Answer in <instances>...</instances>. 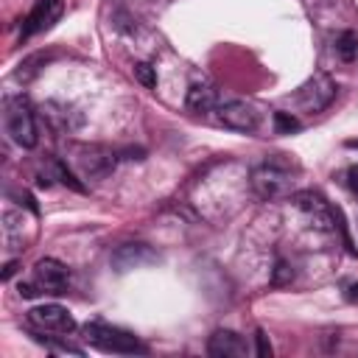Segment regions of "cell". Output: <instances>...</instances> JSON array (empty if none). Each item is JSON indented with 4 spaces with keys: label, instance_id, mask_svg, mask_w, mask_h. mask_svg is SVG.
I'll return each mask as SVG.
<instances>
[{
    "label": "cell",
    "instance_id": "obj_3",
    "mask_svg": "<svg viewBox=\"0 0 358 358\" xmlns=\"http://www.w3.org/2000/svg\"><path fill=\"white\" fill-rule=\"evenodd\" d=\"M252 187L260 199H280L291 190V173L277 162H263L252 171Z\"/></svg>",
    "mask_w": 358,
    "mask_h": 358
},
{
    "label": "cell",
    "instance_id": "obj_19",
    "mask_svg": "<svg viewBox=\"0 0 358 358\" xmlns=\"http://www.w3.org/2000/svg\"><path fill=\"white\" fill-rule=\"evenodd\" d=\"M344 299L352 302V305H358V282H350V285L344 288Z\"/></svg>",
    "mask_w": 358,
    "mask_h": 358
},
{
    "label": "cell",
    "instance_id": "obj_1",
    "mask_svg": "<svg viewBox=\"0 0 358 358\" xmlns=\"http://www.w3.org/2000/svg\"><path fill=\"white\" fill-rule=\"evenodd\" d=\"M81 333L101 352H115V355H143V352H148V347L134 333H129L123 327H115V324H106V322H87L81 327Z\"/></svg>",
    "mask_w": 358,
    "mask_h": 358
},
{
    "label": "cell",
    "instance_id": "obj_7",
    "mask_svg": "<svg viewBox=\"0 0 358 358\" xmlns=\"http://www.w3.org/2000/svg\"><path fill=\"white\" fill-rule=\"evenodd\" d=\"M62 11H64V0H36L34 8H31V14L22 20L20 36L28 39V36H34V34L50 28V25L62 17Z\"/></svg>",
    "mask_w": 358,
    "mask_h": 358
},
{
    "label": "cell",
    "instance_id": "obj_21",
    "mask_svg": "<svg viewBox=\"0 0 358 358\" xmlns=\"http://www.w3.org/2000/svg\"><path fill=\"white\" fill-rule=\"evenodd\" d=\"M17 268H20V263H17V260H11V263H6V268H3V280L8 282V280H11V274H14Z\"/></svg>",
    "mask_w": 358,
    "mask_h": 358
},
{
    "label": "cell",
    "instance_id": "obj_17",
    "mask_svg": "<svg viewBox=\"0 0 358 358\" xmlns=\"http://www.w3.org/2000/svg\"><path fill=\"white\" fill-rule=\"evenodd\" d=\"M291 277H294L291 266H288L285 260H277V266H274V274H271V282H274V285H285V282H291Z\"/></svg>",
    "mask_w": 358,
    "mask_h": 358
},
{
    "label": "cell",
    "instance_id": "obj_10",
    "mask_svg": "<svg viewBox=\"0 0 358 358\" xmlns=\"http://www.w3.org/2000/svg\"><path fill=\"white\" fill-rule=\"evenodd\" d=\"M207 352L213 358H241L246 355V341L235 330H215L207 341Z\"/></svg>",
    "mask_w": 358,
    "mask_h": 358
},
{
    "label": "cell",
    "instance_id": "obj_14",
    "mask_svg": "<svg viewBox=\"0 0 358 358\" xmlns=\"http://www.w3.org/2000/svg\"><path fill=\"white\" fill-rule=\"evenodd\" d=\"M134 78H137L143 87H148V90L157 87V70H154L148 62H137V64H134Z\"/></svg>",
    "mask_w": 358,
    "mask_h": 358
},
{
    "label": "cell",
    "instance_id": "obj_16",
    "mask_svg": "<svg viewBox=\"0 0 358 358\" xmlns=\"http://www.w3.org/2000/svg\"><path fill=\"white\" fill-rule=\"evenodd\" d=\"M56 176H59L64 185H70L73 190H78V193H84V190H87V187H84V185H81V182L67 171V165H64V162H56Z\"/></svg>",
    "mask_w": 358,
    "mask_h": 358
},
{
    "label": "cell",
    "instance_id": "obj_18",
    "mask_svg": "<svg viewBox=\"0 0 358 358\" xmlns=\"http://www.w3.org/2000/svg\"><path fill=\"white\" fill-rule=\"evenodd\" d=\"M255 341H257V355H260V358H268V355H271V347H268V341H266V333H263V330H257V333H255Z\"/></svg>",
    "mask_w": 358,
    "mask_h": 358
},
{
    "label": "cell",
    "instance_id": "obj_11",
    "mask_svg": "<svg viewBox=\"0 0 358 358\" xmlns=\"http://www.w3.org/2000/svg\"><path fill=\"white\" fill-rule=\"evenodd\" d=\"M185 106L193 112V115H207L218 106V98H215V90L207 87V84H193L187 90V98H185Z\"/></svg>",
    "mask_w": 358,
    "mask_h": 358
},
{
    "label": "cell",
    "instance_id": "obj_15",
    "mask_svg": "<svg viewBox=\"0 0 358 358\" xmlns=\"http://www.w3.org/2000/svg\"><path fill=\"white\" fill-rule=\"evenodd\" d=\"M274 126H277L280 134H285V131H296L299 120L294 115H288V112H274Z\"/></svg>",
    "mask_w": 358,
    "mask_h": 358
},
{
    "label": "cell",
    "instance_id": "obj_12",
    "mask_svg": "<svg viewBox=\"0 0 358 358\" xmlns=\"http://www.w3.org/2000/svg\"><path fill=\"white\" fill-rule=\"evenodd\" d=\"M294 204H296L299 210H305L308 215H316V221H319L322 227H330L333 210H327L319 196H313V193H294Z\"/></svg>",
    "mask_w": 358,
    "mask_h": 358
},
{
    "label": "cell",
    "instance_id": "obj_4",
    "mask_svg": "<svg viewBox=\"0 0 358 358\" xmlns=\"http://www.w3.org/2000/svg\"><path fill=\"white\" fill-rule=\"evenodd\" d=\"M28 324L39 333H73L76 330V319L70 316V310L64 305L48 302V305H36L28 310Z\"/></svg>",
    "mask_w": 358,
    "mask_h": 358
},
{
    "label": "cell",
    "instance_id": "obj_2",
    "mask_svg": "<svg viewBox=\"0 0 358 358\" xmlns=\"http://www.w3.org/2000/svg\"><path fill=\"white\" fill-rule=\"evenodd\" d=\"M6 131L11 134V140L22 148H34L39 134H36V120H34V109L22 95L6 98Z\"/></svg>",
    "mask_w": 358,
    "mask_h": 358
},
{
    "label": "cell",
    "instance_id": "obj_8",
    "mask_svg": "<svg viewBox=\"0 0 358 358\" xmlns=\"http://www.w3.org/2000/svg\"><path fill=\"white\" fill-rule=\"evenodd\" d=\"M215 115H218V120L227 129H235V131H255L257 129V112L249 103H243V101L218 103L215 106Z\"/></svg>",
    "mask_w": 358,
    "mask_h": 358
},
{
    "label": "cell",
    "instance_id": "obj_20",
    "mask_svg": "<svg viewBox=\"0 0 358 358\" xmlns=\"http://www.w3.org/2000/svg\"><path fill=\"white\" fill-rule=\"evenodd\" d=\"M347 179H350V187H352V193L358 196V165H352V168H350Z\"/></svg>",
    "mask_w": 358,
    "mask_h": 358
},
{
    "label": "cell",
    "instance_id": "obj_6",
    "mask_svg": "<svg viewBox=\"0 0 358 358\" xmlns=\"http://www.w3.org/2000/svg\"><path fill=\"white\" fill-rule=\"evenodd\" d=\"M333 95H336V84H333V78L319 73V76H313L310 81H305V84L299 87V92H296V103L305 106L308 112H319V109H324V106L333 101Z\"/></svg>",
    "mask_w": 358,
    "mask_h": 358
},
{
    "label": "cell",
    "instance_id": "obj_13",
    "mask_svg": "<svg viewBox=\"0 0 358 358\" xmlns=\"http://www.w3.org/2000/svg\"><path fill=\"white\" fill-rule=\"evenodd\" d=\"M336 50H338V56H341L344 62H352V59L358 56V34L344 31V34L338 36V42H336Z\"/></svg>",
    "mask_w": 358,
    "mask_h": 358
},
{
    "label": "cell",
    "instance_id": "obj_9",
    "mask_svg": "<svg viewBox=\"0 0 358 358\" xmlns=\"http://www.w3.org/2000/svg\"><path fill=\"white\" fill-rule=\"evenodd\" d=\"M157 260H159V255L148 243H123L112 252V266L117 271H131V268H140V266H148Z\"/></svg>",
    "mask_w": 358,
    "mask_h": 358
},
{
    "label": "cell",
    "instance_id": "obj_5",
    "mask_svg": "<svg viewBox=\"0 0 358 358\" xmlns=\"http://www.w3.org/2000/svg\"><path fill=\"white\" fill-rule=\"evenodd\" d=\"M70 282V268L56 257H42L34 266V285L45 294H64Z\"/></svg>",
    "mask_w": 358,
    "mask_h": 358
}]
</instances>
